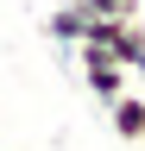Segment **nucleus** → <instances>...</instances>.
<instances>
[{
	"label": "nucleus",
	"mask_w": 145,
	"mask_h": 151,
	"mask_svg": "<svg viewBox=\"0 0 145 151\" xmlns=\"http://www.w3.org/2000/svg\"><path fill=\"white\" fill-rule=\"evenodd\" d=\"M95 19H139V0H88Z\"/></svg>",
	"instance_id": "nucleus-5"
},
{
	"label": "nucleus",
	"mask_w": 145,
	"mask_h": 151,
	"mask_svg": "<svg viewBox=\"0 0 145 151\" xmlns=\"http://www.w3.org/2000/svg\"><path fill=\"white\" fill-rule=\"evenodd\" d=\"M133 76H139V88H145V57H139V69H133Z\"/></svg>",
	"instance_id": "nucleus-6"
},
{
	"label": "nucleus",
	"mask_w": 145,
	"mask_h": 151,
	"mask_svg": "<svg viewBox=\"0 0 145 151\" xmlns=\"http://www.w3.org/2000/svg\"><path fill=\"white\" fill-rule=\"evenodd\" d=\"M82 44H101L107 57H114V63L139 69V57H145V25H139V19H95Z\"/></svg>",
	"instance_id": "nucleus-1"
},
{
	"label": "nucleus",
	"mask_w": 145,
	"mask_h": 151,
	"mask_svg": "<svg viewBox=\"0 0 145 151\" xmlns=\"http://www.w3.org/2000/svg\"><path fill=\"white\" fill-rule=\"evenodd\" d=\"M88 25H95V13H88V0H63V6H57V13L44 19L50 44H69V50H76L82 38H88Z\"/></svg>",
	"instance_id": "nucleus-3"
},
{
	"label": "nucleus",
	"mask_w": 145,
	"mask_h": 151,
	"mask_svg": "<svg viewBox=\"0 0 145 151\" xmlns=\"http://www.w3.org/2000/svg\"><path fill=\"white\" fill-rule=\"evenodd\" d=\"M76 63H82V82H88V94H95L101 107L126 94V63H114L101 44H76Z\"/></svg>",
	"instance_id": "nucleus-2"
},
{
	"label": "nucleus",
	"mask_w": 145,
	"mask_h": 151,
	"mask_svg": "<svg viewBox=\"0 0 145 151\" xmlns=\"http://www.w3.org/2000/svg\"><path fill=\"white\" fill-rule=\"evenodd\" d=\"M107 120H114V132L126 145L145 139V94H120V101H107Z\"/></svg>",
	"instance_id": "nucleus-4"
}]
</instances>
